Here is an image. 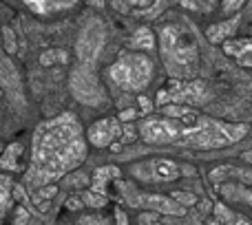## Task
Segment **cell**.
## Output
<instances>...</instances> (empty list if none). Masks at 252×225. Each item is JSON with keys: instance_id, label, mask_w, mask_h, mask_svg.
<instances>
[{"instance_id": "34", "label": "cell", "mask_w": 252, "mask_h": 225, "mask_svg": "<svg viewBox=\"0 0 252 225\" xmlns=\"http://www.w3.org/2000/svg\"><path fill=\"white\" fill-rule=\"evenodd\" d=\"M226 225H252V223L246 221V219H241V217H235L230 223H226Z\"/></svg>"}, {"instance_id": "22", "label": "cell", "mask_w": 252, "mask_h": 225, "mask_svg": "<svg viewBox=\"0 0 252 225\" xmlns=\"http://www.w3.org/2000/svg\"><path fill=\"white\" fill-rule=\"evenodd\" d=\"M40 62H42L44 66H51V64H56V62H66V53L64 51H47L40 56Z\"/></svg>"}, {"instance_id": "3", "label": "cell", "mask_w": 252, "mask_h": 225, "mask_svg": "<svg viewBox=\"0 0 252 225\" xmlns=\"http://www.w3.org/2000/svg\"><path fill=\"white\" fill-rule=\"evenodd\" d=\"M246 130H248V126L244 124H223V121L204 119L201 117L199 124L188 130V135L182 139V143L190 148H221L228 146V143L239 141L246 135Z\"/></svg>"}, {"instance_id": "12", "label": "cell", "mask_w": 252, "mask_h": 225, "mask_svg": "<svg viewBox=\"0 0 252 225\" xmlns=\"http://www.w3.org/2000/svg\"><path fill=\"white\" fill-rule=\"evenodd\" d=\"M219 190H221L223 199L230 201V203H244L252 208V190L244 183H223Z\"/></svg>"}, {"instance_id": "23", "label": "cell", "mask_w": 252, "mask_h": 225, "mask_svg": "<svg viewBox=\"0 0 252 225\" xmlns=\"http://www.w3.org/2000/svg\"><path fill=\"white\" fill-rule=\"evenodd\" d=\"M78 225H111L104 217H95V214H87L78 221Z\"/></svg>"}, {"instance_id": "5", "label": "cell", "mask_w": 252, "mask_h": 225, "mask_svg": "<svg viewBox=\"0 0 252 225\" xmlns=\"http://www.w3.org/2000/svg\"><path fill=\"white\" fill-rule=\"evenodd\" d=\"M206 100V86L199 80H170L168 86L157 93V104H201Z\"/></svg>"}, {"instance_id": "27", "label": "cell", "mask_w": 252, "mask_h": 225, "mask_svg": "<svg viewBox=\"0 0 252 225\" xmlns=\"http://www.w3.org/2000/svg\"><path fill=\"white\" fill-rule=\"evenodd\" d=\"M215 214H217V219H219V221H223V223H230L232 219H235L230 210H226L223 205H217V208H215Z\"/></svg>"}, {"instance_id": "35", "label": "cell", "mask_w": 252, "mask_h": 225, "mask_svg": "<svg viewBox=\"0 0 252 225\" xmlns=\"http://www.w3.org/2000/svg\"><path fill=\"white\" fill-rule=\"evenodd\" d=\"M122 135H124V139H133V137H135V133H133V126H126V128L122 130Z\"/></svg>"}, {"instance_id": "28", "label": "cell", "mask_w": 252, "mask_h": 225, "mask_svg": "<svg viewBox=\"0 0 252 225\" xmlns=\"http://www.w3.org/2000/svg\"><path fill=\"white\" fill-rule=\"evenodd\" d=\"M27 223H29V210H27V208H18L13 225H27Z\"/></svg>"}, {"instance_id": "2", "label": "cell", "mask_w": 252, "mask_h": 225, "mask_svg": "<svg viewBox=\"0 0 252 225\" xmlns=\"http://www.w3.org/2000/svg\"><path fill=\"white\" fill-rule=\"evenodd\" d=\"M161 56L166 69L175 80H190L197 71V44L195 35L182 27H164L161 29Z\"/></svg>"}, {"instance_id": "37", "label": "cell", "mask_w": 252, "mask_h": 225, "mask_svg": "<svg viewBox=\"0 0 252 225\" xmlns=\"http://www.w3.org/2000/svg\"><path fill=\"white\" fill-rule=\"evenodd\" d=\"M244 159L248 161V164H252V150L250 152H244Z\"/></svg>"}, {"instance_id": "13", "label": "cell", "mask_w": 252, "mask_h": 225, "mask_svg": "<svg viewBox=\"0 0 252 225\" xmlns=\"http://www.w3.org/2000/svg\"><path fill=\"white\" fill-rule=\"evenodd\" d=\"M151 177L157 181H175L179 177V166L168 159H157L151 164Z\"/></svg>"}, {"instance_id": "18", "label": "cell", "mask_w": 252, "mask_h": 225, "mask_svg": "<svg viewBox=\"0 0 252 225\" xmlns=\"http://www.w3.org/2000/svg\"><path fill=\"white\" fill-rule=\"evenodd\" d=\"M22 155V146L20 143H9L7 148L2 150V157H0V168L2 170H18L20 166H18V159H20Z\"/></svg>"}, {"instance_id": "10", "label": "cell", "mask_w": 252, "mask_h": 225, "mask_svg": "<svg viewBox=\"0 0 252 225\" xmlns=\"http://www.w3.org/2000/svg\"><path fill=\"white\" fill-rule=\"evenodd\" d=\"M223 51L228 56L237 57V62L244 66L252 69V38H244V40H228L223 42Z\"/></svg>"}, {"instance_id": "6", "label": "cell", "mask_w": 252, "mask_h": 225, "mask_svg": "<svg viewBox=\"0 0 252 225\" xmlns=\"http://www.w3.org/2000/svg\"><path fill=\"white\" fill-rule=\"evenodd\" d=\"M188 128L190 126H182L177 121L168 119V117H164V119L155 117V119L144 121L142 128H139V135L148 143H168V141H182Z\"/></svg>"}, {"instance_id": "33", "label": "cell", "mask_w": 252, "mask_h": 225, "mask_svg": "<svg viewBox=\"0 0 252 225\" xmlns=\"http://www.w3.org/2000/svg\"><path fill=\"white\" fill-rule=\"evenodd\" d=\"M115 223H118V225H128V219H126V214L120 208L115 210Z\"/></svg>"}, {"instance_id": "19", "label": "cell", "mask_w": 252, "mask_h": 225, "mask_svg": "<svg viewBox=\"0 0 252 225\" xmlns=\"http://www.w3.org/2000/svg\"><path fill=\"white\" fill-rule=\"evenodd\" d=\"M11 188H13L11 179L7 174H0V219L7 214L9 205H11Z\"/></svg>"}, {"instance_id": "32", "label": "cell", "mask_w": 252, "mask_h": 225, "mask_svg": "<svg viewBox=\"0 0 252 225\" xmlns=\"http://www.w3.org/2000/svg\"><path fill=\"white\" fill-rule=\"evenodd\" d=\"M137 102L142 104V112H151V111H153V104H151V102H148L144 95H137Z\"/></svg>"}, {"instance_id": "24", "label": "cell", "mask_w": 252, "mask_h": 225, "mask_svg": "<svg viewBox=\"0 0 252 225\" xmlns=\"http://www.w3.org/2000/svg\"><path fill=\"white\" fill-rule=\"evenodd\" d=\"M246 4V0H223V13H237Z\"/></svg>"}, {"instance_id": "7", "label": "cell", "mask_w": 252, "mask_h": 225, "mask_svg": "<svg viewBox=\"0 0 252 225\" xmlns=\"http://www.w3.org/2000/svg\"><path fill=\"white\" fill-rule=\"evenodd\" d=\"M118 188L122 190L124 199L128 201L130 205H135V208H151L153 212H164V214H175V217H182L186 210H184V205L175 203L173 197H157V195H139V192H135L133 188L128 186V183H118Z\"/></svg>"}, {"instance_id": "30", "label": "cell", "mask_w": 252, "mask_h": 225, "mask_svg": "<svg viewBox=\"0 0 252 225\" xmlns=\"http://www.w3.org/2000/svg\"><path fill=\"white\" fill-rule=\"evenodd\" d=\"M82 181L87 183L89 179H87V174L80 172V174H75V177H69V179H66V186H82Z\"/></svg>"}, {"instance_id": "11", "label": "cell", "mask_w": 252, "mask_h": 225, "mask_svg": "<svg viewBox=\"0 0 252 225\" xmlns=\"http://www.w3.org/2000/svg\"><path fill=\"white\" fill-rule=\"evenodd\" d=\"M78 0H25V4L31 9V11L40 13V16H51V13L64 11V9H71Z\"/></svg>"}, {"instance_id": "14", "label": "cell", "mask_w": 252, "mask_h": 225, "mask_svg": "<svg viewBox=\"0 0 252 225\" xmlns=\"http://www.w3.org/2000/svg\"><path fill=\"white\" fill-rule=\"evenodd\" d=\"M223 177H235L237 183H244L248 188L252 186V168H228V166H223V168L213 170V174H210L213 181H221Z\"/></svg>"}, {"instance_id": "9", "label": "cell", "mask_w": 252, "mask_h": 225, "mask_svg": "<svg viewBox=\"0 0 252 225\" xmlns=\"http://www.w3.org/2000/svg\"><path fill=\"white\" fill-rule=\"evenodd\" d=\"M122 135L120 130V119H113V117H106V119H100L95 124L89 126L87 137L89 143L95 148H109L115 143V139Z\"/></svg>"}, {"instance_id": "17", "label": "cell", "mask_w": 252, "mask_h": 225, "mask_svg": "<svg viewBox=\"0 0 252 225\" xmlns=\"http://www.w3.org/2000/svg\"><path fill=\"white\" fill-rule=\"evenodd\" d=\"M130 47L133 49H142V51H153L155 49V35L148 27H139L130 38Z\"/></svg>"}, {"instance_id": "31", "label": "cell", "mask_w": 252, "mask_h": 225, "mask_svg": "<svg viewBox=\"0 0 252 225\" xmlns=\"http://www.w3.org/2000/svg\"><path fill=\"white\" fill-rule=\"evenodd\" d=\"M137 115H139V112L135 109H126V111L120 112V121H130V119H135Z\"/></svg>"}, {"instance_id": "1", "label": "cell", "mask_w": 252, "mask_h": 225, "mask_svg": "<svg viewBox=\"0 0 252 225\" xmlns=\"http://www.w3.org/2000/svg\"><path fill=\"white\" fill-rule=\"evenodd\" d=\"M84 157H87V143L80 124L73 115L64 112L35 130L33 157L25 183L29 188H44L69 170L78 168Z\"/></svg>"}, {"instance_id": "25", "label": "cell", "mask_w": 252, "mask_h": 225, "mask_svg": "<svg viewBox=\"0 0 252 225\" xmlns=\"http://www.w3.org/2000/svg\"><path fill=\"white\" fill-rule=\"evenodd\" d=\"M56 192H58V188H56V186H44V188H40V190H38V195H35V199H38V201H35V203H40V201H47V199H51V197L56 195Z\"/></svg>"}, {"instance_id": "36", "label": "cell", "mask_w": 252, "mask_h": 225, "mask_svg": "<svg viewBox=\"0 0 252 225\" xmlns=\"http://www.w3.org/2000/svg\"><path fill=\"white\" fill-rule=\"evenodd\" d=\"M66 205H69L71 210H78L80 205H84V203H80V199H69V203H66Z\"/></svg>"}, {"instance_id": "21", "label": "cell", "mask_w": 252, "mask_h": 225, "mask_svg": "<svg viewBox=\"0 0 252 225\" xmlns=\"http://www.w3.org/2000/svg\"><path fill=\"white\" fill-rule=\"evenodd\" d=\"M82 203L89 205V208H104L106 205V197L104 195H97L93 190H87L82 195Z\"/></svg>"}, {"instance_id": "15", "label": "cell", "mask_w": 252, "mask_h": 225, "mask_svg": "<svg viewBox=\"0 0 252 225\" xmlns=\"http://www.w3.org/2000/svg\"><path fill=\"white\" fill-rule=\"evenodd\" d=\"M239 27V18H232V20H226V22H219V25H213L206 29V35H208L210 42H226L228 35H232Z\"/></svg>"}, {"instance_id": "29", "label": "cell", "mask_w": 252, "mask_h": 225, "mask_svg": "<svg viewBox=\"0 0 252 225\" xmlns=\"http://www.w3.org/2000/svg\"><path fill=\"white\" fill-rule=\"evenodd\" d=\"M139 223L142 225H157V214L155 212H144L139 217Z\"/></svg>"}, {"instance_id": "4", "label": "cell", "mask_w": 252, "mask_h": 225, "mask_svg": "<svg viewBox=\"0 0 252 225\" xmlns=\"http://www.w3.org/2000/svg\"><path fill=\"white\" fill-rule=\"evenodd\" d=\"M109 78L115 86L124 91H144L153 78V62L142 53H124L115 64H111Z\"/></svg>"}, {"instance_id": "16", "label": "cell", "mask_w": 252, "mask_h": 225, "mask_svg": "<svg viewBox=\"0 0 252 225\" xmlns=\"http://www.w3.org/2000/svg\"><path fill=\"white\" fill-rule=\"evenodd\" d=\"M109 177H118L120 179V170L113 168V166H102L93 172V183H91V190L97 192V195H104L106 197V186H109Z\"/></svg>"}, {"instance_id": "26", "label": "cell", "mask_w": 252, "mask_h": 225, "mask_svg": "<svg viewBox=\"0 0 252 225\" xmlns=\"http://www.w3.org/2000/svg\"><path fill=\"white\" fill-rule=\"evenodd\" d=\"M173 199H175V201H179L182 205H195V201H197L195 197L188 195V192H175Z\"/></svg>"}, {"instance_id": "20", "label": "cell", "mask_w": 252, "mask_h": 225, "mask_svg": "<svg viewBox=\"0 0 252 225\" xmlns=\"http://www.w3.org/2000/svg\"><path fill=\"white\" fill-rule=\"evenodd\" d=\"M153 0H113V7L118 9V11H130V9H142V7H148Z\"/></svg>"}, {"instance_id": "8", "label": "cell", "mask_w": 252, "mask_h": 225, "mask_svg": "<svg viewBox=\"0 0 252 225\" xmlns=\"http://www.w3.org/2000/svg\"><path fill=\"white\" fill-rule=\"evenodd\" d=\"M71 88H73L75 97H78L80 102H84V104H100L102 102V91L100 86H97L95 78H93L91 69H78L73 73V80H71Z\"/></svg>"}, {"instance_id": "38", "label": "cell", "mask_w": 252, "mask_h": 225, "mask_svg": "<svg viewBox=\"0 0 252 225\" xmlns=\"http://www.w3.org/2000/svg\"><path fill=\"white\" fill-rule=\"evenodd\" d=\"M0 150H2V146H0Z\"/></svg>"}]
</instances>
